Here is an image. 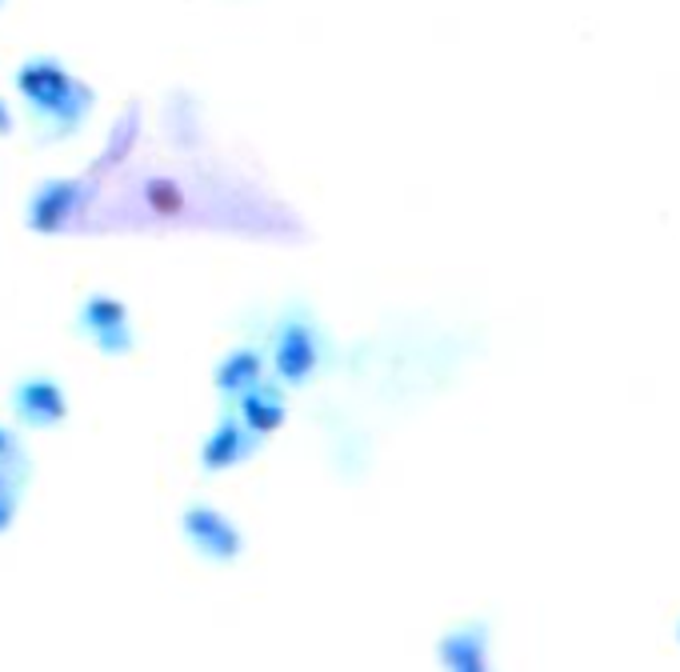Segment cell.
Instances as JSON below:
<instances>
[{
    "label": "cell",
    "mask_w": 680,
    "mask_h": 672,
    "mask_svg": "<svg viewBox=\"0 0 680 672\" xmlns=\"http://www.w3.org/2000/svg\"><path fill=\"white\" fill-rule=\"evenodd\" d=\"M17 412L33 425H56L65 417V397L53 381H29V385L17 388Z\"/></svg>",
    "instance_id": "obj_5"
},
{
    "label": "cell",
    "mask_w": 680,
    "mask_h": 672,
    "mask_svg": "<svg viewBox=\"0 0 680 672\" xmlns=\"http://www.w3.org/2000/svg\"><path fill=\"white\" fill-rule=\"evenodd\" d=\"M253 444H256L253 429L244 432L237 420H224L209 437V444H205V469H229V464L244 461L253 452Z\"/></svg>",
    "instance_id": "obj_6"
},
{
    "label": "cell",
    "mask_w": 680,
    "mask_h": 672,
    "mask_svg": "<svg viewBox=\"0 0 680 672\" xmlns=\"http://www.w3.org/2000/svg\"><path fill=\"white\" fill-rule=\"evenodd\" d=\"M80 324H85V332L100 344V349H105V353H121V349H129L132 344L129 312H124L121 300L92 297L85 305V312H80Z\"/></svg>",
    "instance_id": "obj_2"
},
{
    "label": "cell",
    "mask_w": 680,
    "mask_h": 672,
    "mask_svg": "<svg viewBox=\"0 0 680 672\" xmlns=\"http://www.w3.org/2000/svg\"><path fill=\"white\" fill-rule=\"evenodd\" d=\"M185 529H188V537L197 540L205 552H212V557H237V549H241V537L232 532L229 520L209 513V508H193L185 517Z\"/></svg>",
    "instance_id": "obj_3"
},
{
    "label": "cell",
    "mask_w": 680,
    "mask_h": 672,
    "mask_svg": "<svg viewBox=\"0 0 680 672\" xmlns=\"http://www.w3.org/2000/svg\"><path fill=\"white\" fill-rule=\"evenodd\" d=\"M217 381L224 393H244L261 381V356L256 353H232L229 361L217 368Z\"/></svg>",
    "instance_id": "obj_7"
},
{
    "label": "cell",
    "mask_w": 680,
    "mask_h": 672,
    "mask_svg": "<svg viewBox=\"0 0 680 672\" xmlns=\"http://www.w3.org/2000/svg\"><path fill=\"white\" fill-rule=\"evenodd\" d=\"M317 361H320V349H317L312 329H308V324H285L273 349L276 373L285 376L288 385H300V381H308V373L317 368Z\"/></svg>",
    "instance_id": "obj_1"
},
{
    "label": "cell",
    "mask_w": 680,
    "mask_h": 672,
    "mask_svg": "<svg viewBox=\"0 0 680 672\" xmlns=\"http://www.w3.org/2000/svg\"><path fill=\"white\" fill-rule=\"evenodd\" d=\"M241 417H244V425H249L253 432L276 429V425L285 420V393L256 381L253 388H244V393H241Z\"/></svg>",
    "instance_id": "obj_4"
}]
</instances>
